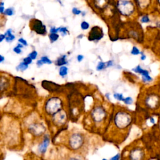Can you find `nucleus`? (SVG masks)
I'll return each mask as SVG.
<instances>
[{
    "label": "nucleus",
    "mask_w": 160,
    "mask_h": 160,
    "mask_svg": "<svg viewBox=\"0 0 160 160\" xmlns=\"http://www.w3.org/2000/svg\"><path fill=\"white\" fill-rule=\"evenodd\" d=\"M134 121L133 115L129 110L126 109H120L115 111L110 119V123L111 124L112 132L118 133L120 136L121 140L126 138L130 126L132 125Z\"/></svg>",
    "instance_id": "1"
},
{
    "label": "nucleus",
    "mask_w": 160,
    "mask_h": 160,
    "mask_svg": "<svg viewBox=\"0 0 160 160\" xmlns=\"http://www.w3.org/2000/svg\"><path fill=\"white\" fill-rule=\"evenodd\" d=\"M87 145V138L81 132L75 131L68 135L67 138V146L68 148L75 153L83 152L86 146Z\"/></svg>",
    "instance_id": "2"
},
{
    "label": "nucleus",
    "mask_w": 160,
    "mask_h": 160,
    "mask_svg": "<svg viewBox=\"0 0 160 160\" xmlns=\"http://www.w3.org/2000/svg\"><path fill=\"white\" fill-rule=\"evenodd\" d=\"M89 120L95 128H100L105 125L108 119V113L102 105H97L92 109L89 113Z\"/></svg>",
    "instance_id": "3"
},
{
    "label": "nucleus",
    "mask_w": 160,
    "mask_h": 160,
    "mask_svg": "<svg viewBox=\"0 0 160 160\" xmlns=\"http://www.w3.org/2000/svg\"><path fill=\"white\" fill-rule=\"evenodd\" d=\"M116 6L118 13L124 17H132L136 10L135 4L131 0H118Z\"/></svg>",
    "instance_id": "4"
},
{
    "label": "nucleus",
    "mask_w": 160,
    "mask_h": 160,
    "mask_svg": "<svg viewBox=\"0 0 160 160\" xmlns=\"http://www.w3.org/2000/svg\"><path fill=\"white\" fill-rule=\"evenodd\" d=\"M61 110H63V101L59 97L50 98L44 104V113L51 118Z\"/></svg>",
    "instance_id": "5"
},
{
    "label": "nucleus",
    "mask_w": 160,
    "mask_h": 160,
    "mask_svg": "<svg viewBox=\"0 0 160 160\" xmlns=\"http://www.w3.org/2000/svg\"><path fill=\"white\" fill-rule=\"evenodd\" d=\"M27 131L28 133L33 136L40 138L46 134V127L42 121L34 120L28 124Z\"/></svg>",
    "instance_id": "6"
},
{
    "label": "nucleus",
    "mask_w": 160,
    "mask_h": 160,
    "mask_svg": "<svg viewBox=\"0 0 160 160\" xmlns=\"http://www.w3.org/2000/svg\"><path fill=\"white\" fill-rule=\"evenodd\" d=\"M144 105L149 111H157L160 108V95L151 92L147 94L144 99Z\"/></svg>",
    "instance_id": "7"
},
{
    "label": "nucleus",
    "mask_w": 160,
    "mask_h": 160,
    "mask_svg": "<svg viewBox=\"0 0 160 160\" xmlns=\"http://www.w3.org/2000/svg\"><path fill=\"white\" fill-rule=\"evenodd\" d=\"M146 152L142 146L134 145L128 151L126 160H145Z\"/></svg>",
    "instance_id": "8"
},
{
    "label": "nucleus",
    "mask_w": 160,
    "mask_h": 160,
    "mask_svg": "<svg viewBox=\"0 0 160 160\" xmlns=\"http://www.w3.org/2000/svg\"><path fill=\"white\" fill-rule=\"evenodd\" d=\"M51 120L54 126L58 128L63 126L68 121V113L65 110H61L55 114H54L51 118Z\"/></svg>",
    "instance_id": "9"
},
{
    "label": "nucleus",
    "mask_w": 160,
    "mask_h": 160,
    "mask_svg": "<svg viewBox=\"0 0 160 160\" xmlns=\"http://www.w3.org/2000/svg\"><path fill=\"white\" fill-rule=\"evenodd\" d=\"M104 36L103 29L101 27L96 26L91 28L88 34V39L91 41H98L101 40Z\"/></svg>",
    "instance_id": "10"
},
{
    "label": "nucleus",
    "mask_w": 160,
    "mask_h": 160,
    "mask_svg": "<svg viewBox=\"0 0 160 160\" xmlns=\"http://www.w3.org/2000/svg\"><path fill=\"white\" fill-rule=\"evenodd\" d=\"M30 26L31 30L36 32L37 34L44 35L46 33V26L40 20L37 19H33L30 22Z\"/></svg>",
    "instance_id": "11"
},
{
    "label": "nucleus",
    "mask_w": 160,
    "mask_h": 160,
    "mask_svg": "<svg viewBox=\"0 0 160 160\" xmlns=\"http://www.w3.org/2000/svg\"><path fill=\"white\" fill-rule=\"evenodd\" d=\"M50 143V137L49 134H44L42 140L38 146V151L41 155L45 154Z\"/></svg>",
    "instance_id": "12"
},
{
    "label": "nucleus",
    "mask_w": 160,
    "mask_h": 160,
    "mask_svg": "<svg viewBox=\"0 0 160 160\" xmlns=\"http://www.w3.org/2000/svg\"><path fill=\"white\" fill-rule=\"evenodd\" d=\"M151 0H134L136 8L141 10L148 9L151 5Z\"/></svg>",
    "instance_id": "13"
},
{
    "label": "nucleus",
    "mask_w": 160,
    "mask_h": 160,
    "mask_svg": "<svg viewBox=\"0 0 160 160\" xmlns=\"http://www.w3.org/2000/svg\"><path fill=\"white\" fill-rule=\"evenodd\" d=\"M132 71L135 73H138V74H140L141 75V76H146L147 75H149V72L147 69H143L141 66L140 65H138L136 67H134V68L132 69Z\"/></svg>",
    "instance_id": "14"
},
{
    "label": "nucleus",
    "mask_w": 160,
    "mask_h": 160,
    "mask_svg": "<svg viewBox=\"0 0 160 160\" xmlns=\"http://www.w3.org/2000/svg\"><path fill=\"white\" fill-rule=\"evenodd\" d=\"M5 34L6 36L5 40L6 42L11 43L13 41H14L15 40V36L12 33L11 29H8V30H6Z\"/></svg>",
    "instance_id": "15"
},
{
    "label": "nucleus",
    "mask_w": 160,
    "mask_h": 160,
    "mask_svg": "<svg viewBox=\"0 0 160 160\" xmlns=\"http://www.w3.org/2000/svg\"><path fill=\"white\" fill-rule=\"evenodd\" d=\"M56 65L58 66H62L66 65L68 62L66 61V55H63L61 56H60V58H58V60H56Z\"/></svg>",
    "instance_id": "16"
},
{
    "label": "nucleus",
    "mask_w": 160,
    "mask_h": 160,
    "mask_svg": "<svg viewBox=\"0 0 160 160\" xmlns=\"http://www.w3.org/2000/svg\"><path fill=\"white\" fill-rule=\"evenodd\" d=\"M68 68H67V67L65 66H61L60 68L59 74L61 76V77L64 78V77H65L67 75H68Z\"/></svg>",
    "instance_id": "17"
},
{
    "label": "nucleus",
    "mask_w": 160,
    "mask_h": 160,
    "mask_svg": "<svg viewBox=\"0 0 160 160\" xmlns=\"http://www.w3.org/2000/svg\"><path fill=\"white\" fill-rule=\"evenodd\" d=\"M28 65L25 63L24 62H21L19 65L17 67V71H24L28 69Z\"/></svg>",
    "instance_id": "18"
},
{
    "label": "nucleus",
    "mask_w": 160,
    "mask_h": 160,
    "mask_svg": "<svg viewBox=\"0 0 160 160\" xmlns=\"http://www.w3.org/2000/svg\"><path fill=\"white\" fill-rule=\"evenodd\" d=\"M107 68V65H106V62H103V61H100L97 66V70L98 71H102L104 70V69Z\"/></svg>",
    "instance_id": "19"
},
{
    "label": "nucleus",
    "mask_w": 160,
    "mask_h": 160,
    "mask_svg": "<svg viewBox=\"0 0 160 160\" xmlns=\"http://www.w3.org/2000/svg\"><path fill=\"white\" fill-rule=\"evenodd\" d=\"M140 21L141 23H149L150 21H151V20H150L149 17L148 15H143L140 18Z\"/></svg>",
    "instance_id": "20"
},
{
    "label": "nucleus",
    "mask_w": 160,
    "mask_h": 160,
    "mask_svg": "<svg viewBox=\"0 0 160 160\" xmlns=\"http://www.w3.org/2000/svg\"><path fill=\"white\" fill-rule=\"evenodd\" d=\"M130 53H131V54H133V55L137 56V55H139V54H140L141 52H140V50H139L138 48L136 46H133Z\"/></svg>",
    "instance_id": "21"
},
{
    "label": "nucleus",
    "mask_w": 160,
    "mask_h": 160,
    "mask_svg": "<svg viewBox=\"0 0 160 160\" xmlns=\"http://www.w3.org/2000/svg\"><path fill=\"white\" fill-rule=\"evenodd\" d=\"M49 38L52 43H54V41H57L58 40L59 38V35L58 34V33H53V34H50L49 35Z\"/></svg>",
    "instance_id": "22"
},
{
    "label": "nucleus",
    "mask_w": 160,
    "mask_h": 160,
    "mask_svg": "<svg viewBox=\"0 0 160 160\" xmlns=\"http://www.w3.org/2000/svg\"><path fill=\"white\" fill-rule=\"evenodd\" d=\"M113 97L114 99H116V100L120 101H123L124 99L123 94L118 93H114Z\"/></svg>",
    "instance_id": "23"
},
{
    "label": "nucleus",
    "mask_w": 160,
    "mask_h": 160,
    "mask_svg": "<svg viewBox=\"0 0 160 160\" xmlns=\"http://www.w3.org/2000/svg\"><path fill=\"white\" fill-rule=\"evenodd\" d=\"M109 0H97V3L98 6L103 7V6H106L108 5Z\"/></svg>",
    "instance_id": "24"
},
{
    "label": "nucleus",
    "mask_w": 160,
    "mask_h": 160,
    "mask_svg": "<svg viewBox=\"0 0 160 160\" xmlns=\"http://www.w3.org/2000/svg\"><path fill=\"white\" fill-rule=\"evenodd\" d=\"M22 48H23V45H22V44L20 43H18L13 48V52L17 54H20L22 52L21 51Z\"/></svg>",
    "instance_id": "25"
},
{
    "label": "nucleus",
    "mask_w": 160,
    "mask_h": 160,
    "mask_svg": "<svg viewBox=\"0 0 160 160\" xmlns=\"http://www.w3.org/2000/svg\"><path fill=\"white\" fill-rule=\"evenodd\" d=\"M4 13L6 15L9 16V17H10V16H13L15 14V9L13 8H11V7L9 8L8 9H5Z\"/></svg>",
    "instance_id": "26"
},
{
    "label": "nucleus",
    "mask_w": 160,
    "mask_h": 160,
    "mask_svg": "<svg viewBox=\"0 0 160 160\" xmlns=\"http://www.w3.org/2000/svg\"><path fill=\"white\" fill-rule=\"evenodd\" d=\"M66 160H84V159H83V157H81V156L76 155H72L68 156Z\"/></svg>",
    "instance_id": "27"
},
{
    "label": "nucleus",
    "mask_w": 160,
    "mask_h": 160,
    "mask_svg": "<svg viewBox=\"0 0 160 160\" xmlns=\"http://www.w3.org/2000/svg\"><path fill=\"white\" fill-rule=\"evenodd\" d=\"M124 103L127 105H131L133 103V99L132 97H126L123 100Z\"/></svg>",
    "instance_id": "28"
},
{
    "label": "nucleus",
    "mask_w": 160,
    "mask_h": 160,
    "mask_svg": "<svg viewBox=\"0 0 160 160\" xmlns=\"http://www.w3.org/2000/svg\"><path fill=\"white\" fill-rule=\"evenodd\" d=\"M40 60H41V61L43 62V64H48V65H51V64L52 63V61H51L47 56H42Z\"/></svg>",
    "instance_id": "29"
},
{
    "label": "nucleus",
    "mask_w": 160,
    "mask_h": 160,
    "mask_svg": "<svg viewBox=\"0 0 160 160\" xmlns=\"http://www.w3.org/2000/svg\"><path fill=\"white\" fill-rule=\"evenodd\" d=\"M59 32L62 36H65L68 33V30L66 27H60L59 28Z\"/></svg>",
    "instance_id": "30"
},
{
    "label": "nucleus",
    "mask_w": 160,
    "mask_h": 160,
    "mask_svg": "<svg viewBox=\"0 0 160 160\" xmlns=\"http://www.w3.org/2000/svg\"><path fill=\"white\" fill-rule=\"evenodd\" d=\"M81 28L83 30H86L89 28V24L87 21H83L81 23Z\"/></svg>",
    "instance_id": "31"
},
{
    "label": "nucleus",
    "mask_w": 160,
    "mask_h": 160,
    "mask_svg": "<svg viewBox=\"0 0 160 160\" xmlns=\"http://www.w3.org/2000/svg\"><path fill=\"white\" fill-rule=\"evenodd\" d=\"M37 56H38V52H36V51H33V52H32L30 54V55H29V56L32 59V60H36Z\"/></svg>",
    "instance_id": "32"
},
{
    "label": "nucleus",
    "mask_w": 160,
    "mask_h": 160,
    "mask_svg": "<svg viewBox=\"0 0 160 160\" xmlns=\"http://www.w3.org/2000/svg\"><path fill=\"white\" fill-rule=\"evenodd\" d=\"M18 41H19V43L21 44L22 45H23V46H28L27 41H26V40H25L24 39H23V38H20V39L18 40Z\"/></svg>",
    "instance_id": "33"
},
{
    "label": "nucleus",
    "mask_w": 160,
    "mask_h": 160,
    "mask_svg": "<svg viewBox=\"0 0 160 160\" xmlns=\"http://www.w3.org/2000/svg\"><path fill=\"white\" fill-rule=\"evenodd\" d=\"M72 12H73V14L76 15H79L82 13L81 11L79 10V9H78L77 8H73V9H72Z\"/></svg>",
    "instance_id": "34"
},
{
    "label": "nucleus",
    "mask_w": 160,
    "mask_h": 160,
    "mask_svg": "<svg viewBox=\"0 0 160 160\" xmlns=\"http://www.w3.org/2000/svg\"><path fill=\"white\" fill-rule=\"evenodd\" d=\"M32 59L31 58L30 56H28V57H26L25 58H24L23 60V62H24L26 64H27V65H30V64L32 63Z\"/></svg>",
    "instance_id": "35"
},
{
    "label": "nucleus",
    "mask_w": 160,
    "mask_h": 160,
    "mask_svg": "<svg viewBox=\"0 0 160 160\" xmlns=\"http://www.w3.org/2000/svg\"><path fill=\"white\" fill-rule=\"evenodd\" d=\"M121 159V154L118 153L116 155H114L113 157L111 158L109 160H120Z\"/></svg>",
    "instance_id": "36"
},
{
    "label": "nucleus",
    "mask_w": 160,
    "mask_h": 160,
    "mask_svg": "<svg viewBox=\"0 0 160 160\" xmlns=\"http://www.w3.org/2000/svg\"><path fill=\"white\" fill-rule=\"evenodd\" d=\"M58 32H59V28H56L55 27H52V28H51L50 30V34L57 33Z\"/></svg>",
    "instance_id": "37"
},
{
    "label": "nucleus",
    "mask_w": 160,
    "mask_h": 160,
    "mask_svg": "<svg viewBox=\"0 0 160 160\" xmlns=\"http://www.w3.org/2000/svg\"><path fill=\"white\" fill-rule=\"evenodd\" d=\"M140 59L141 61H145L146 59V55L143 52H141L140 53Z\"/></svg>",
    "instance_id": "38"
},
{
    "label": "nucleus",
    "mask_w": 160,
    "mask_h": 160,
    "mask_svg": "<svg viewBox=\"0 0 160 160\" xmlns=\"http://www.w3.org/2000/svg\"><path fill=\"white\" fill-rule=\"evenodd\" d=\"M106 65H107V68H110V67H112L114 65V61L112 60L108 61L106 62Z\"/></svg>",
    "instance_id": "39"
},
{
    "label": "nucleus",
    "mask_w": 160,
    "mask_h": 160,
    "mask_svg": "<svg viewBox=\"0 0 160 160\" xmlns=\"http://www.w3.org/2000/svg\"><path fill=\"white\" fill-rule=\"evenodd\" d=\"M83 59H84V56L81 55V54H79V55H78L77 60H78V62H81Z\"/></svg>",
    "instance_id": "40"
},
{
    "label": "nucleus",
    "mask_w": 160,
    "mask_h": 160,
    "mask_svg": "<svg viewBox=\"0 0 160 160\" xmlns=\"http://www.w3.org/2000/svg\"><path fill=\"white\" fill-rule=\"evenodd\" d=\"M6 38V36L5 34H0V43L2 42V41L5 40Z\"/></svg>",
    "instance_id": "41"
},
{
    "label": "nucleus",
    "mask_w": 160,
    "mask_h": 160,
    "mask_svg": "<svg viewBox=\"0 0 160 160\" xmlns=\"http://www.w3.org/2000/svg\"><path fill=\"white\" fill-rule=\"evenodd\" d=\"M36 65H37L38 66H42V65H43V63L42 61H41V60H38V61H37Z\"/></svg>",
    "instance_id": "42"
},
{
    "label": "nucleus",
    "mask_w": 160,
    "mask_h": 160,
    "mask_svg": "<svg viewBox=\"0 0 160 160\" xmlns=\"http://www.w3.org/2000/svg\"><path fill=\"white\" fill-rule=\"evenodd\" d=\"M5 7L4 6H1L0 5V13H3L5 12Z\"/></svg>",
    "instance_id": "43"
},
{
    "label": "nucleus",
    "mask_w": 160,
    "mask_h": 160,
    "mask_svg": "<svg viewBox=\"0 0 160 160\" xmlns=\"http://www.w3.org/2000/svg\"><path fill=\"white\" fill-rule=\"evenodd\" d=\"M5 61V57L0 54V63L3 62Z\"/></svg>",
    "instance_id": "44"
},
{
    "label": "nucleus",
    "mask_w": 160,
    "mask_h": 160,
    "mask_svg": "<svg viewBox=\"0 0 160 160\" xmlns=\"http://www.w3.org/2000/svg\"><path fill=\"white\" fill-rule=\"evenodd\" d=\"M158 4H159V5L160 6V0H158Z\"/></svg>",
    "instance_id": "45"
},
{
    "label": "nucleus",
    "mask_w": 160,
    "mask_h": 160,
    "mask_svg": "<svg viewBox=\"0 0 160 160\" xmlns=\"http://www.w3.org/2000/svg\"><path fill=\"white\" fill-rule=\"evenodd\" d=\"M102 160H108V159H106V158H103V159H102Z\"/></svg>",
    "instance_id": "46"
}]
</instances>
